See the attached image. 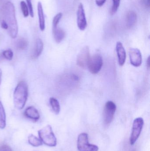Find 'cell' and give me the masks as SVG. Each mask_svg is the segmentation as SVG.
I'll use <instances>...</instances> for the list:
<instances>
[{"mask_svg":"<svg viewBox=\"0 0 150 151\" xmlns=\"http://www.w3.org/2000/svg\"><path fill=\"white\" fill-rule=\"evenodd\" d=\"M90 58V49L88 46L82 48L78 54L77 58V64L78 66L86 69L88 67V63Z\"/></svg>","mask_w":150,"mask_h":151,"instance_id":"cell-8","label":"cell"},{"mask_svg":"<svg viewBox=\"0 0 150 151\" xmlns=\"http://www.w3.org/2000/svg\"><path fill=\"white\" fill-rule=\"evenodd\" d=\"M24 114L28 119L37 121L40 119V114L38 110L33 106H29L26 108Z\"/></svg>","mask_w":150,"mask_h":151,"instance_id":"cell-12","label":"cell"},{"mask_svg":"<svg viewBox=\"0 0 150 151\" xmlns=\"http://www.w3.org/2000/svg\"><path fill=\"white\" fill-rule=\"evenodd\" d=\"M147 66H148V68H150V57L148 58V59H147Z\"/></svg>","mask_w":150,"mask_h":151,"instance_id":"cell-29","label":"cell"},{"mask_svg":"<svg viewBox=\"0 0 150 151\" xmlns=\"http://www.w3.org/2000/svg\"><path fill=\"white\" fill-rule=\"evenodd\" d=\"M103 65V61L101 56L99 54H95L90 57L87 68L91 73L96 74L100 71Z\"/></svg>","mask_w":150,"mask_h":151,"instance_id":"cell-6","label":"cell"},{"mask_svg":"<svg viewBox=\"0 0 150 151\" xmlns=\"http://www.w3.org/2000/svg\"><path fill=\"white\" fill-rule=\"evenodd\" d=\"M43 50V43L40 39H38L36 40L35 47L33 54V58H37L41 55Z\"/></svg>","mask_w":150,"mask_h":151,"instance_id":"cell-15","label":"cell"},{"mask_svg":"<svg viewBox=\"0 0 150 151\" xmlns=\"http://www.w3.org/2000/svg\"><path fill=\"white\" fill-rule=\"evenodd\" d=\"M106 1V0H96V3L97 6L101 7L105 4Z\"/></svg>","mask_w":150,"mask_h":151,"instance_id":"cell-27","label":"cell"},{"mask_svg":"<svg viewBox=\"0 0 150 151\" xmlns=\"http://www.w3.org/2000/svg\"><path fill=\"white\" fill-rule=\"evenodd\" d=\"M3 57L5 59L8 60H12L13 57V53L12 50L10 49L6 50H4L2 54Z\"/></svg>","mask_w":150,"mask_h":151,"instance_id":"cell-24","label":"cell"},{"mask_svg":"<svg viewBox=\"0 0 150 151\" xmlns=\"http://www.w3.org/2000/svg\"><path fill=\"white\" fill-rule=\"evenodd\" d=\"M38 12L39 18V24L40 29L41 31L45 29V19L44 17L43 7L41 2H38Z\"/></svg>","mask_w":150,"mask_h":151,"instance_id":"cell-13","label":"cell"},{"mask_svg":"<svg viewBox=\"0 0 150 151\" xmlns=\"http://www.w3.org/2000/svg\"><path fill=\"white\" fill-rule=\"evenodd\" d=\"M144 124L143 119L141 117L135 119L133 122L132 132L130 137V143L134 145L139 138Z\"/></svg>","mask_w":150,"mask_h":151,"instance_id":"cell-5","label":"cell"},{"mask_svg":"<svg viewBox=\"0 0 150 151\" xmlns=\"http://www.w3.org/2000/svg\"><path fill=\"white\" fill-rule=\"evenodd\" d=\"M28 42L24 38H19L16 42V47L19 50H24L28 47Z\"/></svg>","mask_w":150,"mask_h":151,"instance_id":"cell-20","label":"cell"},{"mask_svg":"<svg viewBox=\"0 0 150 151\" xmlns=\"http://www.w3.org/2000/svg\"><path fill=\"white\" fill-rule=\"evenodd\" d=\"M26 1L28 9H29L30 16L31 17L33 18L34 17V13H33V8L31 0H26Z\"/></svg>","mask_w":150,"mask_h":151,"instance_id":"cell-25","label":"cell"},{"mask_svg":"<svg viewBox=\"0 0 150 151\" xmlns=\"http://www.w3.org/2000/svg\"><path fill=\"white\" fill-rule=\"evenodd\" d=\"M77 148L79 151H98L97 145L90 144L89 142L88 134L81 133L78 135L77 140Z\"/></svg>","mask_w":150,"mask_h":151,"instance_id":"cell-4","label":"cell"},{"mask_svg":"<svg viewBox=\"0 0 150 151\" xmlns=\"http://www.w3.org/2000/svg\"><path fill=\"white\" fill-rule=\"evenodd\" d=\"M77 25L78 28L81 31H84L87 27V23L85 17V12L82 4H79L77 12Z\"/></svg>","mask_w":150,"mask_h":151,"instance_id":"cell-9","label":"cell"},{"mask_svg":"<svg viewBox=\"0 0 150 151\" xmlns=\"http://www.w3.org/2000/svg\"><path fill=\"white\" fill-rule=\"evenodd\" d=\"M39 137L43 143L49 147H55L57 140L53 132L52 127L47 125L38 131Z\"/></svg>","mask_w":150,"mask_h":151,"instance_id":"cell-3","label":"cell"},{"mask_svg":"<svg viewBox=\"0 0 150 151\" xmlns=\"http://www.w3.org/2000/svg\"><path fill=\"white\" fill-rule=\"evenodd\" d=\"M28 96V85L25 82H20L17 84L13 95L14 106L21 110L24 107Z\"/></svg>","mask_w":150,"mask_h":151,"instance_id":"cell-2","label":"cell"},{"mask_svg":"<svg viewBox=\"0 0 150 151\" xmlns=\"http://www.w3.org/2000/svg\"><path fill=\"white\" fill-rule=\"evenodd\" d=\"M116 50L119 64L120 66H123L126 62L127 55L123 45L120 42L116 43Z\"/></svg>","mask_w":150,"mask_h":151,"instance_id":"cell-11","label":"cell"},{"mask_svg":"<svg viewBox=\"0 0 150 151\" xmlns=\"http://www.w3.org/2000/svg\"><path fill=\"white\" fill-rule=\"evenodd\" d=\"M28 141L29 144L33 147H39L43 144L40 139L36 137L33 134H31L28 137Z\"/></svg>","mask_w":150,"mask_h":151,"instance_id":"cell-19","label":"cell"},{"mask_svg":"<svg viewBox=\"0 0 150 151\" xmlns=\"http://www.w3.org/2000/svg\"><path fill=\"white\" fill-rule=\"evenodd\" d=\"M20 6H21V10L23 15L25 17H27L29 16V9L27 4L24 1H21L20 2Z\"/></svg>","mask_w":150,"mask_h":151,"instance_id":"cell-21","label":"cell"},{"mask_svg":"<svg viewBox=\"0 0 150 151\" xmlns=\"http://www.w3.org/2000/svg\"><path fill=\"white\" fill-rule=\"evenodd\" d=\"M49 103L54 112L56 114H59L60 111V106L58 100L53 97L50 98Z\"/></svg>","mask_w":150,"mask_h":151,"instance_id":"cell-18","label":"cell"},{"mask_svg":"<svg viewBox=\"0 0 150 151\" xmlns=\"http://www.w3.org/2000/svg\"><path fill=\"white\" fill-rule=\"evenodd\" d=\"M6 114L1 102H0V129H3L6 127Z\"/></svg>","mask_w":150,"mask_h":151,"instance_id":"cell-17","label":"cell"},{"mask_svg":"<svg viewBox=\"0 0 150 151\" xmlns=\"http://www.w3.org/2000/svg\"><path fill=\"white\" fill-rule=\"evenodd\" d=\"M53 34L55 40L57 43H60L65 37V33L61 28H57L53 29Z\"/></svg>","mask_w":150,"mask_h":151,"instance_id":"cell-16","label":"cell"},{"mask_svg":"<svg viewBox=\"0 0 150 151\" xmlns=\"http://www.w3.org/2000/svg\"><path fill=\"white\" fill-rule=\"evenodd\" d=\"M130 63L135 67L141 66L142 62L141 53L138 49L131 48L129 51Z\"/></svg>","mask_w":150,"mask_h":151,"instance_id":"cell-10","label":"cell"},{"mask_svg":"<svg viewBox=\"0 0 150 151\" xmlns=\"http://www.w3.org/2000/svg\"><path fill=\"white\" fill-rule=\"evenodd\" d=\"M2 70L1 69H0V85H1V77H2Z\"/></svg>","mask_w":150,"mask_h":151,"instance_id":"cell-30","label":"cell"},{"mask_svg":"<svg viewBox=\"0 0 150 151\" xmlns=\"http://www.w3.org/2000/svg\"><path fill=\"white\" fill-rule=\"evenodd\" d=\"M137 15L133 11H130L128 12L127 16V26L128 28L133 27L136 22Z\"/></svg>","mask_w":150,"mask_h":151,"instance_id":"cell-14","label":"cell"},{"mask_svg":"<svg viewBox=\"0 0 150 151\" xmlns=\"http://www.w3.org/2000/svg\"><path fill=\"white\" fill-rule=\"evenodd\" d=\"M63 17V14L61 12H59L58 14H56L53 19V29H55L57 28L58 26V24L60 22V20Z\"/></svg>","mask_w":150,"mask_h":151,"instance_id":"cell-22","label":"cell"},{"mask_svg":"<svg viewBox=\"0 0 150 151\" xmlns=\"http://www.w3.org/2000/svg\"><path fill=\"white\" fill-rule=\"evenodd\" d=\"M4 19L7 23L8 31L11 38L15 39L17 36L18 26L16 17L14 4L10 1H8L4 4L2 10Z\"/></svg>","mask_w":150,"mask_h":151,"instance_id":"cell-1","label":"cell"},{"mask_svg":"<svg viewBox=\"0 0 150 151\" xmlns=\"http://www.w3.org/2000/svg\"><path fill=\"white\" fill-rule=\"evenodd\" d=\"M1 26L2 28L3 29H5V30H8V26L7 25V23L5 22V21L3 20L1 22Z\"/></svg>","mask_w":150,"mask_h":151,"instance_id":"cell-28","label":"cell"},{"mask_svg":"<svg viewBox=\"0 0 150 151\" xmlns=\"http://www.w3.org/2000/svg\"><path fill=\"white\" fill-rule=\"evenodd\" d=\"M116 110V106L112 101H109L105 105L104 111V123L107 126L113 120Z\"/></svg>","mask_w":150,"mask_h":151,"instance_id":"cell-7","label":"cell"},{"mask_svg":"<svg viewBox=\"0 0 150 151\" xmlns=\"http://www.w3.org/2000/svg\"><path fill=\"white\" fill-rule=\"evenodd\" d=\"M0 151H12L11 148L9 145H3L0 146Z\"/></svg>","mask_w":150,"mask_h":151,"instance_id":"cell-26","label":"cell"},{"mask_svg":"<svg viewBox=\"0 0 150 151\" xmlns=\"http://www.w3.org/2000/svg\"><path fill=\"white\" fill-rule=\"evenodd\" d=\"M113 5L111 10V15L115 14L119 7L120 0H112Z\"/></svg>","mask_w":150,"mask_h":151,"instance_id":"cell-23","label":"cell"}]
</instances>
